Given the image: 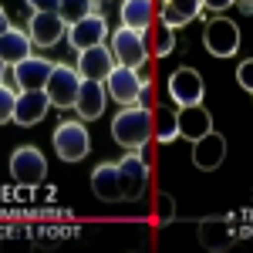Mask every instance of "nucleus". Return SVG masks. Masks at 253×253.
<instances>
[{
    "instance_id": "nucleus-1",
    "label": "nucleus",
    "mask_w": 253,
    "mask_h": 253,
    "mask_svg": "<svg viewBox=\"0 0 253 253\" xmlns=\"http://www.w3.org/2000/svg\"><path fill=\"white\" fill-rule=\"evenodd\" d=\"M112 138L125 152H142L152 138V112L142 105H125L112 118Z\"/></svg>"
},
{
    "instance_id": "nucleus-2",
    "label": "nucleus",
    "mask_w": 253,
    "mask_h": 253,
    "mask_svg": "<svg viewBox=\"0 0 253 253\" xmlns=\"http://www.w3.org/2000/svg\"><path fill=\"white\" fill-rule=\"evenodd\" d=\"M54 152H58L61 162H81V159L91 152V135H88V128H84V122L81 118H68V122H61L58 128H54Z\"/></svg>"
},
{
    "instance_id": "nucleus-3",
    "label": "nucleus",
    "mask_w": 253,
    "mask_h": 253,
    "mask_svg": "<svg viewBox=\"0 0 253 253\" xmlns=\"http://www.w3.org/2000/svg\"><path fill=\"white\" fill-rule=\"evenodd\" d=\"M112 54H115V64H125V68L142 71L145 61H149V41H145L142 31L115 27L112 31Z\"/></svg>"
},
{
    "instance_id": "nucleus-4",
    "label": "nucleus",
    "mask_w": 253,
    "mask_h": 253,
    "mask_svg": "<svg viewBox=\"0 0 253 253\" xmlns=\"http://www.w3.org/2000/svg\"><path fill=\"white\" fill-rule=\"evenodd\" d=\"M142 152H145V149H142ZM142 152H128V156H122L115 162L118 186H122V199H128V203L142 199L145 189H149V162L142 159Z\"/></svg>"
},
{
    "instance_id": "nucleus-5",
    "label": "nucleus",
    "mask_w": 253,
    "mask_h": 253,
    "mask_svg": "<svg viewBox=\"0 0 253 253\" xmlns=\"http://www.w3.org/2000/svg\"><path fill=\"white\" fill-rule=\"evenodd\" d=\"M10 175H14V182L27 186V189L41 186L44 175H47V159H44V152L34 149V145H17L10 152Z\"/></svg>"
},
{
    "instance_id": "nucleus-6",
    "label": "nucleus",
    "mask_w": 253,
    "mask_h": 253,
    "mask_svg": "<svg viewBox=\"0 0 253 253\" xmlns=\"http://www.w3.org/2000/svg\"><path fill=\"white\" fill-rule=\"evenodd\" d=\"M203 44L213 58H233L240 51V27L230 17H210L203 27Z\"/></svg>"
},
{
    "instance_id": "nucleus-7",
    "label": "nucleus",
    "mask_w": 253,
    "mask_h": 253,
    "mask_svg": "<svg viewBox=\"0 0 253 253\" xmlns=\"http://www.w3.org/2000/svg\"><path fill=\"white\" fill-rule=\"evenodd\" d=\"M44 91H47V98H51L54 108H71L75 98H78V91H81L78 68H71V64H54V68H51V78L44 84Z\"/></svg>"
},
{
    "instance_id": "nucleus-8",
    "label": "nucleus",
    "mask_w": 253,
    "mask_h": 253,
    "mask_svg": "<svg viewBox=\"0 0 253 253\" xmlns=\"http://www.w3.org/2000/svg\"><path fill=\"white\" fill-rule=\"evenodd\" d=\"M169 95L179 108H186V105H199L203 95H206V84H203V75L189 68V64H182V68H175L172 75H169Z\"/></svg>"
},
{
    "instance_id": "nucleus-9",
    "label": "nucleus",
    "mask_w": 253,
    "mask_h": 253,
    "mask_svg": "<svg viewBox=\"0 0 253 253\" xmlns=\"http://www.w3.org/2000/svg\"><path fill=\"white\" fill-rule=\"evenodd\" d=\"M68 44H71V51H88V47H95V44H105L108 38V20L101 17V14H88V17L75 20V24H68Z\"/></svg>"
},
{
    "instance_id": "nucleus-10",
    "label": "nucleus",
    "mask_w": 253,
    "mask_h": 253,
    "mask_svg": "<svg viewBox=\"0 0 253 253\" xmlns=\"http://www.w3.org/2000/svg\"><path fill=\"white\" fill-rule=\"evenodd\" d=\"M68 34V24L58 17V10H34L31 24H27V38L38 47H54L61 38Z\"/></svg>"
},
{
    "instance_id": "nucleus-11",
    "label": "nucleus",
    "mask_w": 253,
    "mask_h": 253,
    "mask_svg": "<svg viewBox=\"0 0 253 253\" xmlns=\"http://www.w3.org/2000/svg\"><path fill=\"white\" fill-rule=\"evenodd\" d=\"M172 125H175V138L196 142L199 135H206V132L213 128V115H210V108H203V101H199V105L179 108L172 115Z\"/></svg>"
},
{
    "instance_id": "nucleus-12",
    "label": "nucleus",
    "mask_w": 253,
    "mask_h": 253,
    "mask_svg": "<svg viewBox=\"0 0 253 253\" xmlns=\"http://www.w3.org/2000/svg\"><path fill=\"white\" fill-rule=\"evenodd\" d=\"M223 159H226V138L219 135L216 128H210L206 135H199L193 142V166L196 169L213 172V169L223 166Z\"/></svg>"
},
{
    "instance_id": "nucleus-13",
    "label": "nucleus",
    "mask_w": 253,
    "mask_h": 253,
    "mask_svg": "<svg viewBox=\"0 0 253 253\" xmlns=\"http://www.w3.org/2000/svg\"><path fill=\"white\" fill-rule=\"evenodd\" d=\"M47 108H51V98L44 88H34V91H17V101H14V118L10 122H17L20 128H27V125H38L41 118L47 115Z\"/></svg>"
},
{
    "instance_id": "nucleus-14",
    "label": "nucleus",
    "mask_w": 253,
    "mask_h": 253,
    "mask_svg": "<svg viewBox=\"0 0 253 253\" xmlns=\"http://www.w3.org/2000/svg\"><path fill=\"white\" fill-rule=\"evenodd\" d=\"M108 88H105V95L115 98L118 105H135L138 98V84H142V75H138L135 68H125V64H115L112 71H108Z\"/></svg>"
},
{
    "instance_id": "nucleus-15",
    "label": "nucleus",
    "mask_w": 253,
    "mask_h": 253,
    "mask_svg": "<svg viewBox=\"0 0 253 253\" xmlns=\"http://www.w3.org/2000/svg\"><path fill=\"white\" fill-rule=\"evenodd\" d=\"M112 68H115V54L108 44H95L88 51H78V75L84 81H105Z\"/></svg>"
},
{
    "instance_id": "nucleus-16",
    "label": "nucleus",
    "mask_w": 253,
    "mask_h": 253,
    "mask_svg": "<svg viewBox=\"0 0 253 253\" xmlns=\"http://www.w3.org/2000/svg\"><path fill=\"white\" fill-rule=\"evenodd\" d=\"M14 68V81H17L20 91H34V88H44L47 84V78H51V61L47 58H38V54H27L24 61H17V64H10Z\"/></svg>"
},
{
    "instance_id": "nucleus-17",
    "label": "nucleus",
    "mask_w": 253,
    "mask_h": 253,
    "mask_svg": "<svg viewBox=\"0 0 253 253\" xmlns=\"http://www.w3.org/2000/svg\"><path fill=\"white\" fill-rule=\"evenodd\" d=\"M199 243L206 247V250H230L236 243V226L230 219H223V216H206L203 223H199Z\"/></svg>"
},
{
    "instance_id": "nucleus-18",
    "label": "nucleus",
    "mask_w": 253,
    "mask_h": 253,
    "mask_svg": "<svg viewBox=\"0 0 253 253\" xmlns=\"http://www.w3.org/2000/svg\"><path fill=\"white\" fill-rule=\"evenodd\" d=\"M105 81H84L81 78V91L78 98H75V112H78L81 122H95V118H101V112H105Z\"/></svg>"
},
{
    "instance_id": "nucleus-19",
    "label": "nucleus",
    "mask_w": 253,
    "mask_h": 253,
    "mask_svg": "<svg viewBox=\"0 0 253 253\" xmlns=\"http://www.w3.org/2000/svg\"><path fill=\"white\" fill-rule=\"evenodd\" d=\"M118 17H122V27H132V31L145 34L156 20V3L152 0H122Z\"/></svg>"
},
{
    "instance_id": "nucleus-20",
    "label": "nucleus",
    "mask_w": 253,
    "mask_h": 253,
    "mask_svg": "<svg viewBox=\"0 0 253 253\" xmlns=\"http://www.w3.org/2000/svg\"><path fill=\"white\" fill-rule=\"evenodd\" d=\"M91 189L101 203H122V186H118V169L115 162H101L91 172Z\"/></svg>"
},
{
    "instance_id": "nucleus-21",
    "label": "nucleus",
    "mask_w": 253,
    "mask_h": 253,
    "mask_svg": "<svg viewBox=\"0 0 253 253\" xmlns=\"http://www.w3.org/2000/svg\"><path fill=\"white\" fill-rule=\"evenodd\" d=\"M31 54V38H27V31H20V27H7L3 34H0V61L10 68V64H17Z\"/></svg>"
},
{
    "instance_id": "nucleus-22",
    "label": "nucleus",
    "mask_w": 253,
    "mask_h": 253,
    "mask_svg": "<svg viewBox=\"0 0 253 253\" xmlns=\"http://www.w3.org/2000/svg\"><path fill=\"white\" fill-rule=\"evenodd\" d=\"M203 14V0H162V24L169 27H186L189 20Z\"/></svg>"
},
{
    "instance_id": "nucleus-23",
    "label": "nucleus",
    "mask_w": 253,
    "mask_h": 253,
    "mask_svg": "<svg viewBox=\"0 0 253 253\" xmlns=\"http://www.w3.org/2000/svg\"><path fill=\"white\" fill-rule=\"evenodd\" d=\"M98 10V0H58V17L64 24H75V20L88 17Z\"/></svg>"
},
{
    "instance_id": "nucleus-24",
    "label": "nucleus",
    "mask_w": 253,
    "mask_h": 253,
    "mask_svg": "<svg viewBox=\"0 0 253 253\" xmlns=\"http://www.w3.org/2000/svg\"><path fill=\"white\" fill-rule=\"evenodd\" d=\"M172 51H175V31L169 27V24L159 20V27H156V54L159 58H169Z\"/></svg>"
},
{
    "instance_id": "nucleus-25",
    "label": "nucleus",
    "mask_w": 253,
    "mask_h": 253,
    "mask_svg": "<svg viewBox=\"0 0 253 253\" xmlns=\"http://www.w3.org/2000/svg\"><path fill=\"white\" fill-rule=\"evenodd\" d=\"M14 101H17V91L3 81V84H0V125H7V122L14 118Z\"/></svg>"
},
{
    "instance_id": "nucleus-26",
    "label": "nucleus",
    "mask_w": 253,
    "mask_h": 253,
    "mask_svg": "<svg viewBox=\"0 0 253 253\" xmlns=\"http://www.w3.org/2000/svg\"><path fill=\"white\" fill-rule=\"evenodd\" d=\"M156 210H159V223H162V226H169V223L175 219V199L169 193H159L156 196Z\"/></svg>"
},
{
    "instance_id": "nucleus-27",
    "label": "nucleus",
    "mask_w": 253,
    "mask_h": 253,
    "mask_svg": "<svg viewBox=\"0 0 253 253\" xmlns=\"http://www.w3.org/2000/svg\"><path fill=\"white\" fill-rule=\"evenodd\" d=\"M236 81L247 95H253V58H243V64L236 68Z\"/></svg>"
},
{
    "instance_id": "nucleus-28",
    "label": "nucleus",
    "mask_w": 253,
    "mask_h": 253,
    "mask_svg": "<svg viewBox=\"0 0 253 253\" xmlns=\"http://www.w3.org/2000/svg\"><path fill=\"white\" fill-rule=\"evenodd\" d=\"M135 105H142V108H152V81L142 78V84H138V98Z\"/></svg>"
},
{
    "instance_id": "nucleus-29",
    "label": "nucleus",
    "mask_w": 253,
    "mask_h": 253,
    "mask_svg": "<svg viewBox=\"0 0 253 253\" xmlns=\"http://www.w3.org/2000/svg\"><path fill=\"white\" fill-rule=\"evenodd\" d=\"M226 7H233V0H203V10H213V14L226 10Z\"/></svg>"
},
{
    "instance_id": "nucleus-30",
    "label": "nucleus",
    "mask_w": 253,
    "mask_h": 253,
    "mask_svg": "<svg viewBox=\"0 0 253 253\" xmlns=\"http://www.w3.org/2000/svg\"><path fill=\"white\" fill-rule=\"evenodd\" d=\"M31 10H58V0H27Z\"/></svg>"
},
{
    "instance_id": "nucleus-31",
    "label": "nucleus",
    "mask_w": 253,
    "mask_h": 253,
    "mask_svg": "<svg viewBox=\"0 0 253 253\" xmlns=\"http://www.w3.org/2000/svg\"><path fill=\"white\" fill-rule=\"evenodd\" d=\"M233 3L243 10V14H253V0H233Z\"/></svg>"
},
{
    "instance_id": "nucleus-32",
    "label": "nucleus",
    "mask_w": 253,
    "mask_h": 253,
    "mask_svg": "<svg viewBox=\"0 0 253 253\" xmlns=\"http://www.w3.org/2000/svg\"><path fill=\"white\" fill-rule=\"evenodd\" d=\"M7 27H10V20H7V10H3V7H0V34H3V31H7Z\"/></svg>"
},
{
    "instance_id": "nucleus-33",
    "label": "nucleus",
    "mask_w": 253,
    "mask_h": 253,
    "mask_svg": "<svg viewBox=\"0 0 253 253\" xmlns=\"http://www.w3.org/2000/svg\"><path fill=\"white\" fill-rule=\"evenodd\" d=\"M3 75H7V64L0 61V84H3Z\"/></svg>"
}]
</instances>
